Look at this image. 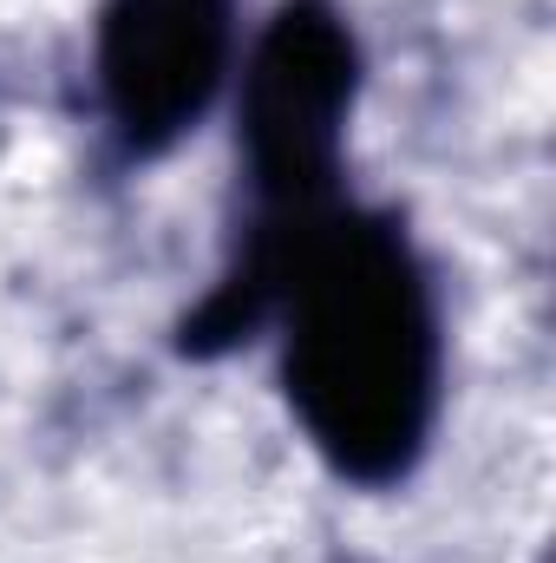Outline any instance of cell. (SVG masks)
<instances>
[{
  "mask_svg": "<svg viewBox=\"0 0 556 563\" xmlns=\"http://www.w3.org/2000/svg\"><path fill=\"white\" fill-rule=\"evenodd\" d=\"M236 59V0H105L99 7V112L125 157H157L223 92Z\"/></svg>",
  "mask_w": 556,
  "mask_h": 563,
  "instance_id": "3957f363",
  "label": "cell"
},
{
  "mask_svg": "<svg viewBox=\"0 0 556 563\" xmlns=\"http://www.w3.org/2000/svg\"><path fill=\"white\" fill-rule=\"evenodd\" d=\"M281 387L308 445L387 492L432 445L445 400V321L432 269L393 210L341 203L276 295Z\"/></svg>",
  "mask_w": 556,
  "mask_h": 563,
  "instance_id": "6da1fadb",
  "label": "cell"
},
{
  "mask_svg": "<svg viewBox=\"0 0 556 563\" xmlns=\"http://www.w3.org/2000/svg\"><path fill=\"white\" fill-rule=\"evenodd\" d=\"M360 99V40L334 0H281L236 73V164L249 217L223 282L184 321L190 354H223L249 341L269 314L288 269L347 203V119Z\"/></svg>",
  "mask_w": 556,
  "mask_h": 563,
  "instance_id": "7a4b0ae2",
  "label": "cell"
}]
</instances>
